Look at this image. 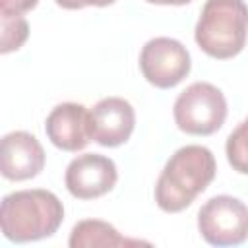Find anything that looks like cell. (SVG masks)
Returning a JSON list of instances; mask_svg holds the SVG:
<instances>
[{"label":"cell","mask_w":248,"mask_h":248,"mask_svg":"<svg viewBox=\"0 0 248 248\" xmlns=\"http://www.w3.org/2000/svg\"><path fill=\"white\" fill-rule=\"evenodd\" d=\"M29 37V23L21 14L0 12V54L19 50Z\"/></svg>","instance_id":"obj_12"},{"label":"cell","mask_w":248,"mask_h":248,"mask_svg":"<svg viewBox=\"0 0 248 248\" xmlns=\"http://www.w3.org/2000/svg\"><path fill=\"white\" fill-rule=\"evenodd\" d=\"M217 163L203 145H184L176 149L161 170L155 184V202L165 213H178L192 205L215 178Z\"/></svg>","instance_id":"obj_1"},{"label":"cell","mask_w":248,"mask_h":248,"mask_svg":"<svg viewBox=\"0 0 248 248\" xmlns=\"http://www.w3.org/2000/svg\"><path fill=\"white\" fill-rule=\"evenodd\" d=\"M70 248H95V246H149V242L140 240V238H128L122 236L112 225L99 221V219H85L74 225L70 238H68Z\"/></svg>","instance_id":"obj_11"},{"label":"cell","mask_w":248,"mask_h":248,"mask_svg":"<svg viewBox=\"0 0 248 248\" xmlns=\"http://www.w3.org/2000/svg\"><path fill=\"white\" fill-rule=\"evenodd\" d=\"M60 8L64 10H81L85 6H97V8H103V6H110L114 4L116 0H54Z\"/></svg>","instance_id":"obj_15"},{"label":"cell","mask_w":248,"mask_h":248,"mask_svg":"<svg viewBox=\"0 0 248 248\" xmlns=\"http://www.w3.org/2000/svg\"><path fill=\"white\" fill-rule=\"evenodd\" d=\"M118 170L112 159L99 153H83L70 161L64 174L68 192L78 200H93L114 188Z\"/></svg>","instance_id":"obj_7"},{"label":"cell","mask_w":248,"mask_h":248,"mask_svg":"<svg viewBox=\"0 0 248 248\" xmlns=\"http://www.w3.org/2000/svg\"><path fill=\"white\" fill-rule=\"evenodd\" d=\"M45 132L58 149L79 151L91 141L89 110L79 103H60L48 112Z\"/></svg>","instance_id":"obj_10"},{"label":"cell","mask_w":248,"mask_h":248,"mask_svg":"<svg viewBox=\"0 0 248 248\" xmlns=\"http://www.w3.org/2000/svg\"><path fill=\"white\" fill-rule=\"evenodd\" d=\"M45 159L43 145L29 132L17 130L0 138V174L8 180L35 178L45 169Z\"/></svg>","instance_id":"obj_8"},{"label":"cell","mask_w":248,"mask_h":248,"mask_svg":"<svg viewBox=\"0 0 248 248\" xmlns=\"http://www.w3.org/2000/svg\"><path fill=\"white\" fill-rule=\"evenodd\" d=\"M227 159L240 174H246V122H240L227 140Z\"/></svg>","instance_id":"obj_13"},{"label":"cell","mask_w":248,"mask_h":248,"mask_svg":"<svg viewBox=\"0 0 248 248\" xmlns=\"http://www.w3.org/2000/svg\"><path fill=\"white\" fill-rule=\"evenodd\" d=\"M149 4H161V6H184L192 0H147Z\"/></svg>","instance_id":"obj_16"},{"label":"cell","mask_w":248,"mask_h":248,"mask_svg":"<svg viewBox=\"0 0 248 248\" xmlns=\"http://www.w3.org/2000/svg\"><path fill=\"white\" fill-rule=\"evenodd\" d=\"M39 0H0V12L25 14L37 6Z\"/></svg>","instance_id":"obj_14"},{"label":"cell","mask_w":248,"mask_h":248,"mask_svg":"<svg viewBox=\"0 0 248 248\" xmlns=\"http://www.w3.org/2000/svg\"><path fill=\"white\" fill-rule=\"evenodd\" d=\"M62 221L64 205L48 190H17L0 200V232L12 242L21 244L52 236Z\"/></svg>","instance_id":"obj_2"},{"label":"cell","mask_w":248,"mask_h":248,"mask_svg":"<svg viewBox=\"0 0 248 248\" xmlns=\"http://www.w3.org/2000/svg\"><path fill=\"white\" fill-rule=\"evenodd\" d=\"M244 0H207L196 23V43L211 58L236 56L246 43Z\"/></svg>","instance_id":"obj_3"},{"label":"cell","mask_w":248,"mask_h":248,"mask_svg":"<svg viewBox=\"0 0 248 248\" xmlns=\"http://www.w3.org/2000/svg\"><path fill=\"white\" fill-rule=\"evenodd\" d=\"M198 229L211 246L242 244L248 232V209L238 198L215 196L200 207Z\"/></svg>","instance_id":"obj_5"},{"label":"cell","mask_w":248,"mask_h":248,"mask_svg":"<svg viewBox=\"0 0 248 248\" xmlns=\"http://www.w3.org/2000/svg\"><path fill=\"white\" fill-rule=\"evenodd\" d=\"M192 68L188 48L170 37H155L147 41L140 52V70L143 78L159 87L170 89L178 85Z\"/></svg>","instance_id":"obj_6"},{"label":"cell","mask_w":248,"mask_h":248,"mask_svg":"<svg viewBox=\"0 0 248 248\" xmlns=\"http://www.w3.org/2000/svg\"><path fill=\"white\" fill-rule=\"evenodd\" d=\"M176 126L192 136L215 134L227 118V101L221 89L207 81L188 85L172 107Z\"/></svg>","instance_id":"obj_4"},{"label":"cell","mask_w":248,"mask_h":248,"mask_svg":"<svg viewBox=\"0 0 248 248\" xmlns=\"http://www.w3.org/2000/svg\"><path fill=\"white\" fill-rule=\"evenodd\" d=\"M91 140L103 147L126 143L136 126L134 107L122 97H105L89 110Z\"/></svg>","instance_id":"obj_9"}]
</instances>
